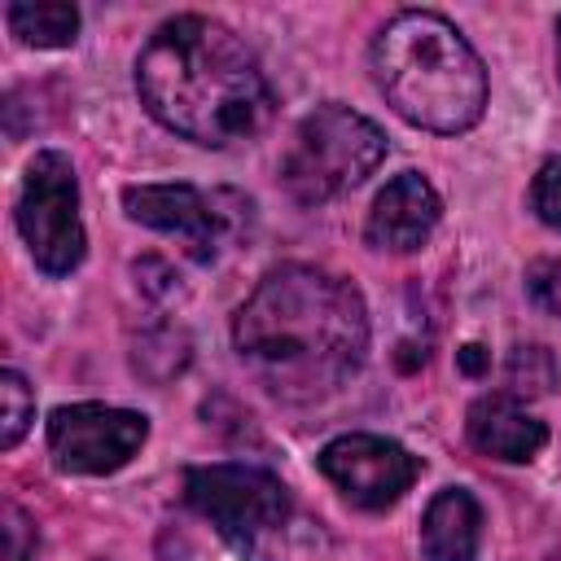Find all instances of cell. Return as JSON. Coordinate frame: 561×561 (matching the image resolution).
Instances as JSON below:
<instances>
[{"instance_id":"cell-1","label":"cell","mask_w":561,"mask_h":561,"mask_svg":"<svg viewBox=\"0 0 561 561\" xmlns=\"http://www.w3.org/2000/svg\"><path fill=\"white\" fill-rule=\"evenodd\" d=\"M232 342L267 394L316 403L342 390L364 364L368 311L351 280L311 263H285L241 302Z\"/></svg>"},{"instance_id":"cell-2","label":"cell","mask_w":561,"mask_h":561,"mask_svg":"<svg viewBox=\"0 0 561 561\" xmlns=\"http://www.w3.org/2000/svg\"><path fill=\"white\" fill-rule=\"evenodd\" d=\"M136 88L149 114L206 149H228L272 123V88L259 57L224 22L180 13L136 57Z\"/></svg>"},{"instance_id":"cell-3","label":"cell","mask_w":561,"mask_h":561,"mask_svg":"<svg viewBox=\"0 0 561 561\" xmlns=\"http://www.w3.org/2000/svg\"><path fill=\"white\" fill-rule=\"evenodd\" d=\"M368 66L394 114H403L425 131L451 136L482 118L486 105L482 57L438 13L425 9L394 13L373 35Z\"/></svg>"},{"instance_id":"cell-4","label":"cell","mask_w":561,"mask_h":561,"mask_svg":"<svg viewBox=\"0 0 561 561\" xmlns=\"http://www.w3.org/2000/svg\"><path fill=\"white\" fill-rule=\"evenodd\" d=\"M381 158L386 131L373 118L346 105H320L298 123L280 162V180L302 206H320L364 184L381 167Z\"/></svg>"},{"instance_id":"cell-5","label":"cell","mask_w":561,"mask_h":561,"mask_svg":"<svg viewBox=\"0 0 561 561\" xmlns=\"http://www.w3.org/2000/svg\"><path fill=\"white\" fill-rule=\"evenodd\" d=\"M184 495L241 557H254V561H272L294 522V500L285 482L259 465L188 469Z\"/></svg>"},{"instance_id":"cell-6","label":"cell","mask_w":561,"mask_h":561,"mask_svg":"<svg viewBox=\"0 0 561 561\" xmlns=\"http://www.w3.org/2000/svg\"><path fill=\"white\" fill-rule=\"evenodd\" d=\"M18 232L48 276H66L83 263V219H79V180L66 153L44 149L26 162L18 193Z\"/></svg>"},{"instance_id":"cell-7","label":"cell","mask_w":561,"mask_h":561,"mask_svg":"<svg viewBox=\"0 0 561 561\" xmlns=\"http://www.w3.org/2000/svg\"><path fill=\"white\" fill-rule=\"evenodd\" d=\"M145 438L149 421L131 408L70 403L48 416V451L66 473H114L140 451Z\"/></svg>"},{"instance_id":"cell-8","label":"cell","mask_w":561,"mask_h":561,"mask_svg":"<svg viewBox=\"0 0 561 561\" xmlns=\"http://www.w3.org/2000/svg\"><path fill=\"white\" fill-rule=\"evenodd\" d=\"M320 473L355 504V508H390L403 500V491L416 482L421 465L408 447L381 434H342L324 443Z\"/></svg>"},{"instance_id":"cell-9","label":"cell","mask_w":561,"mask_h":561,"mask_svg":"<svg viewBox=\"0 0 561 561\" xmlns=\"http://www.w3.org/2000/svg\"><path fill=\"white\" fill-rule=\"evenodd\" d=\"M219 202H224V193L206 197L193 184H131V188H123L127 215L145 228L180 237L197 263H210L219 254V245L228 241V232L237 228V219L228 210H219Z\"/></svg>"},{"instance_id":"cell-10","label":"cell","mask_w":561,"mask_h":561,"mask_svg":"<svg viewBox=\"0 0 561 561\" xmlns=\"http://www.w3.org/2000/svg\"><path fill=\"white\" fill-rule=\"evenodd\" d=\"M438 215H443V202H438L434 184L421 171H403L377 193L368 224H364V237L373 250L408 254V250H421L430 241Z\"/></svg>"},{"instance_id":"cell-11","label":"cell","mask_w":561,"mask_h":561,"mask_svg":"<svg viewBox=\"0 0 561 561\" xmlns=\"http://www.w3.org/2000/svg\"><path fill=\"white\" fill-rule=\"evenodd\" d=\"M465 434L469 443L491 456V460H508V465H526L543 451L548 430L539 416L526 412V403H517L513 394H482L469 403L465 416Z\"/></svg>"},{"instance_id":"cell-12","label":"cell","mask_w":561,"mask_h":561,"mask_svg":"<svg viewBox=\"0 0 561 561\" xmlns=\"http://www.w3.org/2000/svg\"><path fill=\"white\" fill-rule=\"evenodd\" d=\"M482 543V508L473 491L443 486L421 517V552L425 561H473Z\"/></svg>"},{"instance_id":"cell-13","label":"cell","mask_w":561,"mask_h":561,"mask_svg":"<svg viewBox=\"0 0 561 561\" xmlns=\"http://www.w3.org/2000/svg\"><path fill=\"white\" fill-rule=\"evenodd\" d=\"M9 31L31 48H66L79 35V9L61 0H18L9 4Z\"/></svg>"},{"instance_id":"cell-14","label":"cell","mask_w":561,"mask_h":561,"mask_svg":"<svg viewBox=\"0 0 561 561\" xmlns=\"http://www.w3.org/2000/svg\"><path fill=\"white\" fill-rule=\"evenodd\" d=\"M504 377H508L513 399H517V394L535 399V394H548V390L557 386V359H552L548 346H517V351L508 355Z\"/></svg>"},{"instance_id":"cell-15","label":"cell","mask_w":561,"mask_h":561,"mask_svg":"<svg viewBox=\"0 0 561 561\" xmlns=\"http://www.w3.org/2000/svg\"><path fill=\"white\" fill-rule=\"evenodd\" d=\"M31 416H35V394H31L26 377L13 373V368H4L0 373V447L4 451L18 447V438L26 434Z\"/></svg>"},{"instance_id":"cell-16","label":"cell","mask_w":561,"mask_h":561,"mask_svg":"<svg viewBox=\"0 0 561 561\" xmlns=\"http://www.w3.org/2000/svg\"><path fill=\"white\" fill-rule=\"evenodd\" d=\"M530 206L548 228H561V153L548 158L530 184Z\"/></svg>"},{"instance_id":"cell-17","label":"cell","mask_w":561,"mask_h":561,"mask_svg":"<svg viewBox=\"0 0 561 561\" xmlns=\"http://www.w3.org/2000/svg\"><path fill=\"white\" fill-rule=\"evenodd\" d=\"M526 294L548 316H561V254L557 259H535L526 267Z\"/></svg>"},{"instance_id":"cell-18","label":"cell","mask_w":561,"mask_h":561,"mask_svg":"<svg viewBox=\"0 0 561 561\" xmlns=\"http://www.w3.org/2000/svg\"><path fill=\"white\" fill-rule=\"evenodd\" d=\"M4 561H35V526L18 504H4Z\"/></svg>"},{"instance_id":"cell-19","label":"cell","mask_w":561,"mask_h":561,"mask_svg":"<svg viewBox=\"0 0 561 561\" xmlns=\"http://www.w3.org/2000/svg\"><path fill=\"white\" fill-rule=\"evenodd\" d=\"M482 364H486L482 346H465V351H460V368H465V373H482Z\"/></svg>"},{"instance_id":"cell-20","label":"cell","mask_w":561,"mask_h":561,"mask_svg":"<svg viewBox=\"0 0 561 561\" xmlns=\"http://www.w3.org/2000/svg\"><path fill=\"white\" fill-rule=\"evenodd\" d=\"M557 75H561V18H557Z\"/></svg>"}]
</instances>
